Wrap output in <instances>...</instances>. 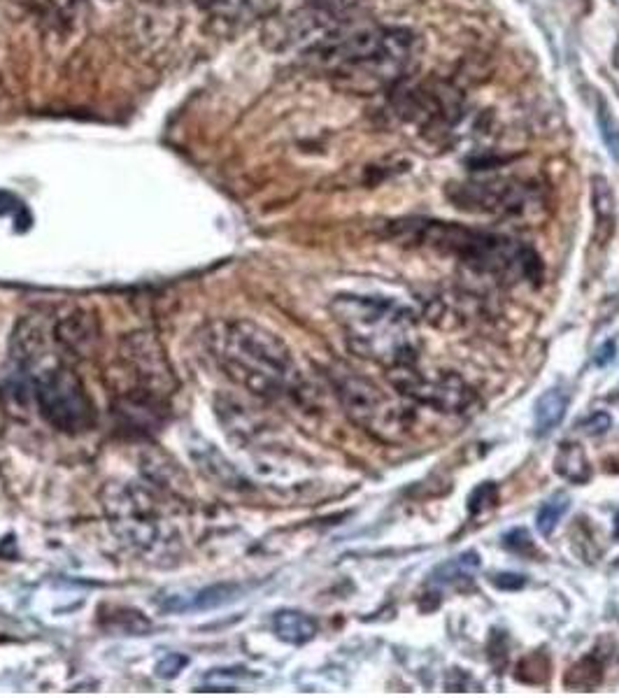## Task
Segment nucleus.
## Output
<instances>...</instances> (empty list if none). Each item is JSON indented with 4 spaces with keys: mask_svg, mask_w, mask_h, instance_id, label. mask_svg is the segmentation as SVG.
I'll list each match as a JSON object with an SVG mask.
<instances>
[{
    "mask_svg": "<svg viewBox=\"0 0 619 698\" xmlns=\"http://www.w3.org/2000/svg\"><path fill=\"white\" fill-rule=\"evenodd\" d=\"M613 352H615V343H608L606 347L599 349V356H596V363H601V366H603V363H608V361L615 356Z\"/></svg>",
    "mask_w": 619,
    "mask_h": 698,
    "instance_id": "nucleus-26",
    "label": "nucleus"
},
{
    "mask_svg": "<svg viewBox=\"0 0 619 698\" xmlns=\"http://www.w3.org/2000/svg\"><path fill=\"white\" fill-rule=\"evenodd\" d=\"M603 680V664L594 657H587L571 666V671L566 673V687L571 689H594Z\"/></svg>",
    "mask_w": 619,
    "mask_h": 698,
    "instance_id": "nucleus-15",
    "label": "nucleus"
},
{
    "mask_svg": "<svg viewBox=\"0 0 619 698\" xmlns=\"http://www.w3.org/2000/svg\"><path fill=\"white\" fill-rule=\"evenodd\" d=\"M478 566H480L478 552H466L454 561H450V564H445L443 568H440L438 578L443 582H457V580H464V578H473V573L478 571Z\"/></svg>",
    "mask_w": 619,
    "mask_h": 698,
    "instance_id": "nucleus-19",
    "label": "nucleus"
},
{
    "mask_svg": "<svg viewBox=\"0 0 619 698\" xmlns=\"http://www.w3.org/2000/svg\"><path fill=\"white\" fill-rule=\"evenodd\" d=\"M450 201L468 212H489V215H519L529 208V187L515 182H471L450 184Z\"/></svg>",
    "mask_w": 619,
    "mask_h": 698,
    "instance_id": "nucleus-9",
    "label": "nucleus"
},
{
    "mask_svg": "<svg viewBox=\"0 0 619 698\" xmlns=\"http://www.w3.org/2000/svg\"><path fill=\"white\" fill-rule=\"evenodd\" d=\"M198 3L212 14H233L240 10L243 0H198Z\"/></svg>",
    "mask_w": 619,
    "mask_h": 698,
    "instance_id": "nucleus-24",
    "label": "nucleus"
},
{
    "mask_svg": "<svg viewBox=\"0 0 619 698\" xmlns=\"http://www.w3.org/2000/svg\"><path fill=\"white\" fill-rule=\"evenodd\" d=\"M492 584L498 589H510V591H517V589H522L524 584H526V578L524 575H517V573H498L492 578Z\"/></svg>",
    "mask_w": 619,
    "mask_h": 698,
    "instance_id": "nucleus-25",
    "label": "nucleus"
},
{
    "mask_svg": "<svg viewBox=\"0 0 619 698\" xmlns=\"http://www.w3.org/2000/svg\"><path fill=\"white\" fill-rule=\"evenodd\" d=\"M568 410V396L561 389H550L536 401L533 408V429L536 436H547L561 424Z\"/></svg>",
    "mask_w": 619,
    "mask_h": 698,
    "instance_id": "nucleus-13",
    "label": "nucleus"
},
{
    "mask_svg": "<svg viewBox=\"0 0 619 698\" xmlns=\"http://www.w3.org/2000/svg\"><path fill=\"white\" fill-rule=\"evenodd\" d=\"M331 382L347 417L384 443H396L415 426V412L366 377L350 370H333Z\"/></svg>",
    "mask_w": 619,
    "mask_h": 698,
    "instance_id": "nucleus-5",
    "label": "nucleus"
},
{
    "mask_svg": "<svg viewBox=\"0 0 619 698\" xmlns=\"http://www.w3.org/2000/svg\"><path fill=\"white\" fill-rule=\"evenodd\" d=\"M275 636L289 645H305L317 636L319 626L315 619L298 610H280L273 617Z\"/></svg>",
    "mask_w": 619,
    "mask_h": 698,
    "instance_id": "nucleus-12",
    "label": "nucleus"
},
{
    "mask_svg": "<svg viewBox=\"0 0 619 698\" xmlns=\"http://www.w3.org/2000/svg\"><path fill=\"white\" fill-rule=\"evenodd\" d=\"M391 229H394V238L426 245L440 254L457 256L468 266L485 270V273H505L515 266L522 268V273L531 280H538L543 273L540 259L531 249L519 247L501 235L475 231L461 224L422 222V219L394 222Z\"/></svg>",
    "mask_w": 619,
    "mask_h": 698,
    "instance_id": "nucleus-2",
    "label": "nucleus"
},
{
    "mask_svg": "<svg viewBox=\"0 0 619 698\" xmlns=\"http://www.w3.org/2000/svg\"><path fill=\"white\" fill-rule=\"evenodd\" d=\"M122 366L135 387L126 391V403L149 408L161 403L175 389L173 370L168 366L163 347L152 333H133L122 343Z\"/></svg>",
    "mask_w": 619,
    "mask_h": 698,
    "instance_id": "nucleus-7",
    "label": "nucleus"
},
{
    "mask_svg": "<svg viewBox=\"0 0 619 698\" xmlns=\"http://www.w3.org/2000/svg\"><path fill=\"white\" fill-rule=\"evenodd\" d=\"M568 508H571V501H568V496H564V494L552 496L550 501H547L543 508H540V512H538V517H536L538 531L543 533V536H552L554 529H557L559 522H561V517H564L566 512H568Z\"/></svg>",
    "mask_w": 619,
    "mask_h": 698,
    "instance_id": "nucleus-16",
    "label": "nucleus"
},
{
    "mask_svg": "<svg viewBox=\"0 0 619 698\" xmlns=\"http://www.w3.org/2000/svg\"><path fill=\"white\" fill-rule=\"evenodd\" d=\"M610 424H613L610 415H606V412H596V415H592L580 424V429L585 431L587 436H601V433H606L610 429Z\"/></svg>",
    "mask_w": 619,
    "mask_h": 698,
    "instance_id": "nucleus-23",
    "label": "nucleus"
},
{
    "mask_svg": "<svg viewBox=\"0 0 619 698\" xmlns=\"http://www.w3.org/2000/svg\"><path fill=\"white\" fill-rule=\"evenodd\" d=\"M331 310L345 329L347 345L359 356L387 368L417 361V349L410 338V315L396 303L368 296H338Z\"/></svg>",
    "mask_w": 619,
    "mask_h": 698,
    "instance_id": "nucleus-3",
    "label": "nucleus"
},
{
    "mask_svg": "<svg viewBox=\"0 0 619 698\" xmlns=\"http://www.w3.org/2000/svg\"><path fill=\"white\" fill-rule=\"evenodd\" d=\"M596 121H599L601 138L613 154V159L619 161V121L615 119L613 110L608 108L606 98H599V110H596Z\"/></svg>",
    "mask_w": 619,
    "mask_h": 698,
    "instance_id": "nucleus-18",
    "label": "nucleus"
},
{
    "mask_svg": "<svg viewBox=\"0 0 619 698\" xmlns=\"http://www.w3.org/2000/svg\"><path fill=\"white\" fill-rule=\"evenodd\" d=\"M33 398L42 419L52 429L77 436L96 424V405L80 377L63 363L40 368L33 377Z\"/></svg>",
    "mask_w": 619,
    "mask_h": 698,
    "instance_id": "nucleus-6",
    "label": "nucleus"
},
{
    "mask_svg": "<svg viewBox=\"0 0 619 698\" xmlns=\"http://www.w3.org/2000/svg\"><path fill=\"white\" fill-rule=\"evenodd\" d=\"M592 210H594V242L606 245L617 224V201L613 187L603 175L592 177Z\"/></svg>",
    "mask_w": 619,
    "mask_h": 698,
    "instance_id": "nucleus-11",
    "label": "nucleus"
},
{
    "mask_svg": "<svg viewBox=\"0 0 619 698\" xmlns=\"http://www.w3.org/2000/svg\"><path fill=\"white\" fill-rule=\"evenodd\" d=\"M554 470L571 484H587L592 480V464L578 443L561 445L557 459H554Z\"/></svg>",
    "mask_w": 619,
    "mask_h": 698,
    "instance_id": "nucleus-14",
    "label": "nucleus"
},
{
    "mask_svg": "<svg viewBox=\"0 0 619 698\" xmlns=\"http://www.w3.org/2000/svg\"><path fill=\"white\" fill-rule=\"evenodd\" d=\"M184 666H187V657H182V654H168L166 659H161L159 664H156V675H159V678H175Z\"/></svg>",
    "mask_w": 619,
    "mask_h": 698,
    "instance_id": "nucleus-22",
    "label": "nucleus"
},
{
    "mask_svg": "<svg viewBox=\"0 0 619 698\" xmlns=\"http://www.w3.org/2000/svg\"><path fill=\"white\" fill-rule=\"evenodd\" d=\"M496 503H498V487L494 482H485L480 484V487H475L471 491V496H468V512H471L473 517H478L482 512L492 510Z\"/></svg>",
    "mask_w": 619,
    "mask_h": 698,
    "instance_id": "nucleus-20",
    "label": "nucleus"
},
{
    "mask_svg": "<svg viewBox=\"0 0 619 698\" xmlns=\"http://www.w3.org/2000/svg\"><path fill=\"white\" fill-rule=\"evenodd\" d=\"M238 591H240V587H236V584H215V587L198 591V594L194 596V603L187 605V608H191V610L217 608V605H226L229 601H233V598L238 596Z\"/></svg>",
    "mask_w": 619,
    "mask_h": 698,
    "instance_id": "nucleus-17",
    "label": "nucleus"
},
{
    "mask_svg": "<svg viewBox=\"0 0 619 698\" xmlns=\"http://www.w3.org/2000/svg\"><path fill=\"white\" fill-rule=\"evenodd\" d=\"M203 345L219 370L261 398H294L303 387L291 349L249 319H217L205 326Z\"/></svg>",
    "mask_w": 619,
    "mask_h": 698,
    "instance_id": "nucleus-1",
    "label": "nucleus"
},
{
    "mask_svg": "<svg viewBox=\"0 0 619 698\" xmlns=\"http://www.w3.org/2000/svg\"><path fill=\"white\" fill-rule=\"evenodd\" d=\"M103 508L119 543L145 561L166 564L180 552V533L163 515L152 491L135 482H112L103 489Z\"/></svg>",
    "mask_w": 619,
    "mask_h": 698,
    "instance_id": "nucleus-4",
    "label": "nucleus"
},
{
    "mask_svg": "<svg viewBox=\"0 0 619 698\" xmlns=\"http://www.w3.org/2000/svg\"><path fill=\"white\" fill-rule=\"evenodd\" d=\"M96 338L94 319L87 312H75L54 324V340L70 354L87 356L94 349Z\"/></svg>",
    "mask_w": 619,
    "mask_h": 698,
    "instance_id": "nucleus-10",
    "label": "nucleus"
},
{
    "mask_svg": "<svg viewBox=\"0 0 619 698\" xmlns=\"http://www.w3.org/2000/svg\"><path fill=\"white\" fill-rule=\"evenodd\" d=\"M389 380L405 398L429 405L438 412H466L475 403V391L454 373H422L410 366L389 368Z\"/></svg>",
    "mask_w": 619,
    "mask_h": 698,
    "instance_id": "nucleus-8",
    "label": "nucleus"
},
{
    "mask_svg": "<svg viewBox=\"0 0 619 698\" xmlns=\"http://www.w3.org/2000/svg\"><path fill=\"white\" fill-rule=\"evenodd\" d=\"M503 545L517 554H536V545H533L531 533L526 529H512L510 533H505Z\"/></svg>",
    "mask_w": 619,
    "mask_h": 698,
    "instance_id": "nucleus-21",
    "label": "nucleus"
},
{
    "mask_svg": "<svg viewBox=\"0 0 619 698\" xmlns=\"http://www.w3.org/2000/svg\"><path fill=\"white\" fill-rule=\"evenodd\" d=\"M615 538L619 540V512L615 515Z\"/></svg>",
    "mask_w": 619,
    "mask_h": 698,
    "instance_id": "nucleus-27",
    "label": "nucleus"
}]
</instances>
